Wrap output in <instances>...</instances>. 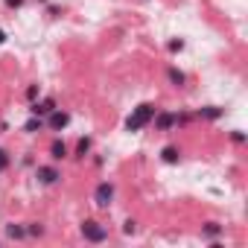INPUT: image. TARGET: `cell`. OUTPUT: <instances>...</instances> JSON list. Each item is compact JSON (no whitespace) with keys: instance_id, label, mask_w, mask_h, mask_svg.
Here are the masks:
<instances>
[{"instance_id":"cell-6","label":"cell","mask_w":248,"mask_h":248,"mask_svg":"<svg viewBox=\"0 0 248 248\" xmlns=\"http://www.w3.org/2000/svg\"><path fill=\"white\" fill-rule=\"evenodd\" d=\"M50 152H53V158H56V161H62V158H64V155H67V146H64V143H59V140H56V143H53V146H50Z\"/></svg>"},{"instance_id":"cell-5","label":"cell","mask_w":248,"mask_h":248,"mask_svg":"<svg viewBox=\"0 0 248 248\" xmlns=\"http://www.w3.org/2000/svg\"><path fill=\"white\" fill-rule=\"evenodd\" d=\"M50 111H53V99H44V102L32 105V114H50Z\"/></svg>"},{"instance_id":"cell-13","label":"cell","mask_w":248,"mask_h":248,"mask_svg":"<svg viewBox=\"0 0 248 248\" xmlns=\"http://www.w3.org/2000/svg\"><path fill=\"white\" fill-rule=\"evenodd\" d=\"M172 120H175L172 114H164V117H161V126H172Z\"/></svg>"},{"instance_id":"cell-14","label":"cell","mask_w":248,"mask_h":248,"mask_svg":"<svg viewBox=\"0 0 248 248\" xmlns=\"http://www.w3.org/2000/svg\"><path fill=\"white\" fill-rule=\"evenodd\" d=\"M202 114H204V117H219V108H204Z\"/></svg>"},{"instance_id":"cell-8","label":"cell","mask_w":248,"mask_h":248,"mask_svg":"<svg viewBox=\"0 0 248 248\" xmlns=\"http://www.w3.org/2000/svg\"><path fill=\"white\" fill-rule=\"evenodd\" d=\"M164 161H167V164H175V161H178V149H175V146H167V149H164Z\"/></svg>"},{"instance_id":"cell-15","label":"cell","mask_w":248,"mask_h":248,"mask_svg":"<svg viewBox=\"0 0 248 248\" xmlns=\"http://www.w3.org/2000/svg\"><path fill=\"white\" fill-rule=\"evenodd\" d=\"M6 164H9V158H6V152H3V149H0V170H3Z\"/></svg>"},{"instance_id":"cell-12","label":"cell","mask_w":248,"mask_h":248,"mask_svg":"<svg viewBox=\"0 0 248 248\" xmlns=\"http://www.w3.org/2000/svg\"><path fill=\"white\" fill-rule=\"evenodd\" d=\"M35 129H41V120H30L27 123V132H35Z\"/></svg>"},{"instance_id":"cell-1","label":"cell","mask_w":248,"mask_h":248,"mask_svg":"<svg viewBox=\"0 0 248 248\" xmlns=\"http://www.w3.org/2000/svg\"><path fill=\"white\" fill-rule=\"evenodd\" d=\"M152 117H155V105L143 102V105H138L135 114L126 120V129H129V132H140L143 126H149V120H152Z\"/></svg>"},{"instance_id":"cell-7","label":"cell","mask_w":248,"mask_h":248,"mask_svg":"<svg viewBox=\"0 0 248 248\" xmlns=\"http://www.w3.org/2000/svg\"><path fill=\"white\" fill-rule=\"evenodd\" d=\"M38 178H41L44 184H53V181L59 178V172H56V170H38Z\"/></svg>"},{"instance_id":"cell-9","label":"cell","mask_w":248,"mask_h":248,"mask_svg":"<svg viewBox=\"0 0 248 248\" xmlns=\"http://www.w3.org/2000/svg\"><path fill=\"white\" fill-rule=\"evenodd\" d=\"M88 149H91V140H88V138H85V140H79V146H76V152H79V155H85Z\"/></svg>"},{"instance_id":"cell-4","label":"cell","mask_w":248,"mask_h":248,"mask_svg":"<svg viewBox=\"0 0 248 248\" xmlns=\"http://www.w3.org/2000/svg\"><path fill=\"white\" fill-rule=\"evenodd\" d=\"M67 123H70V117H67L64 111H56V114L50 117V129H64Z\"/></svg>"},{"instance_id":"cell-16","label":"cell","mask_w":248,"mask_h":248,"mask_svg":"<svg viewBox=\"0 0 248 248\" xmlns=\"http://www.w3.org/2000/svg\"><path fill=\"white\" fill-rule=\"evenodd\" d=\"M6 3H9V6H18V3H21V0H6Z\"/></svg>"},{"instance_id":"cell-10","label":"cell","mask_w":248,"mask_h":248,"mask_svg":"<svg viewBox=\"0 0 248 248\" xmlns=\"http://www.w3.org/2000/svg\"><path fill=\"white\" fill-rule=\"evenodd\" d=\"M170 79H172L175 85H181V82H184V73H178V70H170Z\"/></svg>"},{"instance_id":"cell-11","label":"cell","mask_w":248,"mask_h":248,"mask_svg":"<svg viewBox=\"0 0 248 248\" xmlns=\"http://www.w3.org/2000/svg\"><path fill=\"white\" fill-rule=\"evenodd\" d=\"M6 233H9V236H24V228H15V225H9V228H6Z\"/></svg>"},{"instance_id":"cell-3","label":"cell","mask_w":248,"mask_h":248,"mask_svg":"<svg viewBox=\"0 0 248 248\" xmlns=\"http://www.w3.org/2000/svg\"><path fill=\"white\" fill-rule=\"evenodd\" d=\"M93 199H96V204H99V207H108V204H111V199H114V187H111V184H99V187H96V193H93Z\"/></svg>"},{"instance_id":"cell-2","label":"cell","mask_w":248,"mask_h":248,"mask_svg":"<svg viewBox=\"0 0 248 248\" xmlns=\"http://www.w3.org/2000/svg\"><path fill=\"white\" fill-rule=\"evenodd\" d=\"M82 233H85V239H91V242H102L108 233H105V228L99 225V222H93V219H88V222H82Z\"/></svg>"},{"instance_id":"cell-17","label":"cell","mask_w":248,"mask_h":248,"mask_svg":"<svg viewBox=\"0 0 248 248\" xmlns=\"http://www.w3.org/2000/svg\"><path fill=\"white\" fill-rule=\"evenodd\" d=\"M3 41H6V32H3V30H0V44H3Z\"/></svg>"}]
</instances>
